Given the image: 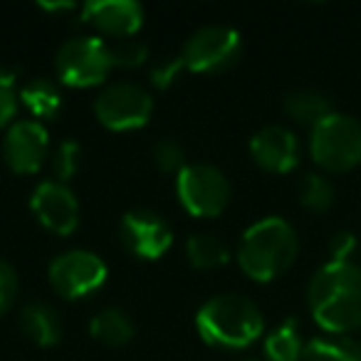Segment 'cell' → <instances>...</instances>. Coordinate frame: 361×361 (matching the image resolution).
Wrapping results in <instances>:
<instances>
[{
    "label": "cell",
    "instance_id": "obj_15",
    "mask_svg": "<svg viewBox=\"0 0 361 361\" xmlns=\"http://www.w3.org/2000/svg\"><path fill=\"white\" fill-rule=\"evenodd\" d=\"M20 329L32 344L55 346L62 339V319L50 305L45 302H27L20 310Z\"/></svg>",
    "mask_w": 361,
    "mask_h": 361
},
{
    "label": "cell",
    "instance_id": "obj_17",
    "mask_svg": "<svg viewBox=\"0 0 361 361\" xmlns=\"http://www.w3.org/2000/svg\"><path fill=\"white\" fill-rule=\"evenodd\" d=\"M90 334L94 339H99L102 344L124 346L134 336V322L119 307H106V310H99L90 319Z\"/></svg>",
    "mask_w": 361,
    "mask_h": 361
},
{
    "label": "cell",
    "instance_id": "obj_6",
    "mask_svg": "<svg viewBox=\"0 0 361 361\" xmlns=\"http://www.w3.org/2000/svg\"><path fill=\"white\" fill-rule=\"evenodd\" d=\"M243 40L240 32L228 25H206L198 27L183 45L180 60L188 72L198 75H213L233 67L240 60Z\"/></svg>",
    "mask_w": 361,
    "mask_h": 361
},
{
    "label": "cell",
    "instance_id": "obj_18",
    "mask_svg": "<svg viewBox=\"0 0 361 361\" xmlns=\"http://www.w3.org/2000/svg\"><path fill=\"white\" fill-rule=\"evenodd\" d=\"M302 361H361V344L351 336H314L305 344Z\"/></svg>",
    "mask_w": 361,
    "mask_h": 361
},
{
    "label": "cell",
    "instance_id": "obj_20",
    "mask_svg": "<svg viewBox=\"0 0 361 361\" xmlns=\"http://www.w3.org/2000/svg\"><path fill=\"white\" fill-rule=\"evenodd\" d=\"M186 255L188 262L198 270H213V267H223L231 260V250L218 235L211 233H196L186 240Z\"/></svg>",
    "mask_w": 361,
    "mask_h": 361
},
{
    "label": "cell",
    "instance_id": "obj_5",
    "mask_svg": "<svg viewBox=\"0 0 361 361\" xmlns=\"http://www.w3.org/2000/svg\"><path fill=\"white\" fill-rule=\"evenodd\" d=\"M180 206L196 218H213L226 211L231 201V183L226 173L211 164H188L176 176Z\"/></svg>",
    "mask_w": 361,
    "mask_h": 361
},
{
    "label": "cell",
    "instance_id": "obj_13",
    "mask_svg": "<svg viewBox=\"0 0 361 361\" xmlns=\"http://www.w3.org/2000/svg\"><path fill=\"white\" fill-rule=\"evenodd\" d=\"M250 154L257 166L272 173H287L300 161V141L295 131L282 124L262 126L250 139Z\"/></svg>",
    "mask_w": 361,
    "mask_h": 361
},
{
    "label": "cell",
    "instance_id": "obj_7",
    "mask_svg": "<svg viewBox=\"0 0 361 361\" xmlns=\"http://www.w3.org/2000/svg\"><path fill=\"white\" fill-rule=\"evenodd\" d=\"M55 67L65 85L94 87L106 80L111 70V57L104 40L80 35L62 42L55 55Z\"/></svg>",
    "mask_w": 361,
    "mask_h": 361
},
{
    "label": "cell",
    "instance_id": "obj_19",
    "mask_svg": "<svg viewBox=\"0 0 361 361\" xmlns=\"http://www.w3.org/2000/svg\"><path fill=\"white\" fill-rule=\"evenodd\" d=\"M20 99L35 119H52L62 106V94L55 82L35 77L20 90Z\"/></svg>",
    "mask_w": 361,
    "mask_h": 361
},
{
    "label": "cell",
    "instance_id": "obj_2",
    "mask_svg": "<svg viewBox=\"0 0 361 361\" xmlns=\"http://www.w3.org/2000/svg\"><path fill=\"white\" fill-rule=\"evenodd\" d=\"M300 240L290 221L267 216L252 223L238 245V265L250 280L270 282L295 262Z\"/></svg>",
    "mask_w": 361,
    "mask_h": 361
},
{
    "label": "cell",
    "instance_id": "obj_4",
    "mask_svg": "<svg viewBox=\"0 0 361 361\" xmlns=\"http://www.w3.org/2000/svg\"><path fill=\"white\" fill-rule=\"evenodd\" d=\"M310 154L326 171H349L361 164V119L346 111H331L312 126Z\"/></svg>",
    "mask_w": 361,
    "mask_h": 361
},
{
    "label": "cell",
    "instance_id": "obj_3",
    "mask_svg": "<svg viewBox=\"0 0 361 361\" xmlns=\"http://www.w3.org/2000/svg\"><path fill=\"white\" fill-rule=\"evenodd\" d=\"M203 341L218 349H245L265 331V317L252 300L235 292L216 295L203 302L196 314Z\"/></svg>",
    "mask_w": 361,
    "mask_h": 361
},
{
    "label": "cell",
    "instance_id": "obj_10",
    "mask_svg": "<svg viewBox=\"0 0 361 361\" xmlns=\"http://www.w3.org/2000/svg\"><path fill=\"white\" fill-rule=\"evenodd\" d=\"M119 235L124 247L141 260H159L173 243V233L164 216L149 208H136L121 218Z\"/></svg>",
    "mask_w": 361,
    "mask_h": 361
},
{
    "label": "cell",
    "instance_id": "obj_11",
    "mask_svg": "<svg viewBox=\"0 0 361 361\" xmlns=\"http://www.w3.org/2000/svg\"><path fill=\"white\" fill-rule=\"evenodd\" d=\"M35 218L57 235H70L80 226V203L72 188L60 180H42L30 196Z\"/></svg>",
    "mask_w": 361,
    "mask_h": 361
},
{
    "label": "cell",
    "instance_id": "obj_21",
    "mask_svg": "<svg viewBox=\"0 0 361 361\" xmlns=\"http://www.w3.org/2000/svg\"><path fill=\"white\" fill-rule=\"evenodd\" d=\"M302 351H305V341L295 319L282 322L265 336V356L270 361H302Z\"/></svg>",
    "mask_w": 361,
    "mask_h": 361
},
{
    "label": "cell",
    "instance_id": "obj_1",
    "mask_svg": "<svg viewBox=\"0 0 361 361\" xmlns=\"http://www.w3.org/2000/svg\"><path fill=\"white\" fill-rule=\"evenodd\" d=\"M307 305L329 334H349L361 326V265L354 260L324 262L312 275Z\"/></svg>",
    "mask_w": 361,
    "mask_h": 361
},
{
    "label": "cell",
    "instance_id": "obj_27",
    "mask_svg": "<svg viewBox=\"0 0 361 361\" xmlns=\"http://www.w3.org/2000/svg\"><path fill=\"white\" fill-rule=\"evenodd\" d=\"M18 297V272L11 262L0 260V314L13 307Z\"/></svg>",
    "mask_w": 361,
    "mask_h": 361
},
{
    "label": "cell",
    "instance_id": "obj_9",
    "mask_svg": "<svg viewBox=\"0 0 361 361\" xmlns=\"http://www.w3.org/2000/svg\"><path fill=\"white\" fill-rule=\"evenodd\" d=\"M52 290L65 300H80L99 290L106 280V262L92 250H67L47 267Z\"/></svg>",
    "mask_w": 361,
    "mask_h": 361
},
{
    "label": "cell",
    "instance_id": "obj_23",
    "mask_svg": "<svg viewBox=\"0 0 361 361\" xmlns=\"http://www.w3.org/2000/svg\"><path fill=\"white\" fill-rule=\"evenodd\" d=\"M106 50H109L111 57V67H126V70L144 65L146 57H149V47L141 40H131V37L106 42Z\"/></svg>",
    "mask_w": 361,
    "mask_h": 361
},
{
    "label": "cell",
    "instance_id": "obj_26",
    "mask_svg": "<svg viewBox=\"0 0 361 361\" xmlns=\"http://www.w3.org/2000/svg\"><path fill=\"white\" fill-rule=\"evenodd\" d=\"M18 109V92H16V75L0 65V129L11 124Z\"/></svg>",
    "mask_w": 361,
    "mask_h": 361
},
{
    "label": "cell",
    "instance_id": "obj_8",
    "mask_svg": "<svg viewBox=\"0 0 361 361\" xmlns=\"http://www.w3.org/2000/svg\"><path fill=\"white\" fill-rule=\"evenodd\" d=\"M154 111V99L141 85L134 82H111L97 94L94 114L106 129L131 131L141 129Z\"/></svg>",
    "mask_w": 361,
    "mask_h": 361
},
{
    "label": "cell",
    "instance_id": "obj_24",
    "mask_svg": "<svg viewBox=\"0 0 361 361\" xmlns=\"http://www.w3.org/2000/svg\"><path fill=\"white\" fill-rule=\"evenodd\" d=\"M80 156H82V146L77 141H62L60 146L52 154V171H55L57 180L65 183L80 169Z\"/></svg>",
    "mask_w": 361,
    "mask_h": 361
},
{
    "label": "cell",
    "instance_id": "obj_29",
    "mask_svg": "<svg viewBox=\"0 0 361 361\" xmlns=\"http://www.w3.org/2000/svg\"><path fill=\"white\" fill-rule=\"evenodd\" d=\"M356 250V235L351 231H336L329 240V257L334 262H346L351 260Z\"/></svg>",
    "mask_w": 361,
    "mask_h": 361
},
{
    "label": "cell",
    "instance_id": "obj_14",
    "mask_svg": "<svg viewBox=\"0 0 361 361\" xmlns=\"http://www.w3.org/2000/svg\"><path fill=\"white\" fill-rule=\"evenodd\" d=\"M85 20L94 23L97 30L114 40L131 37L144 23V8L136 0H97L82 8Z\"/></svg>",
    "mask_w": 361,
    "mask_h": 361
},
{
    "label": "cell",
    "instance_id": "obj_28",
    "mask_svg": "<svg viewBox=\"0 0 361 361\" xmlns=\"http://www.w3.org/2000/svg\"><path fill=\"white\" fill-rule=\"evenodd\" d=\"M180 70H186L180 55L169 57V60H161V62H156V67L151 70V82H154L159 90H169V87L176 82V77H178Z\"/></svg>",
    "mask_w": 361,
    "mask_h": 361
},
{
    "label": "cell",
    "instance_id": "obj_30",
    "mask_svg": "<svg viewBox=\"0 0 361 361\" xmlns=\"http://www.w3.org/2000/svg\"><path fill=\"white\" fill-rule=\"evenodd\" d=\"M240 361H255V359H240Z\"/></svg>",
    "mask_w": 361,
    "mask_h": 361
},
{
    "label": "cell",
    "instance_id": "obj_12",
    "mask_svg": "<svg viewBox=\"0 0 361 361\" xmlns=\"http://www.w3.org/2000/svg\"><path fill=\"white\" fill-rule=\"evenodd\" d=\"M50 134L37 119H20L11 124L3 139V159L16 173H35L47 159Z\"/></svg>",
    "mask_w": 361,
    "mask_h": 361
},
{
    "label": "cell",
    "instance_id": "obj_25",
    "mask_svg": "<svg viewBox=\"0 0 361 361\" xmlns=\"http://www.w3.org/2000/svg\"><path fill=\"white\" fill-rule=\"evenodd\" d=\"M154 164L159 166V171H164V173H176V176H178L180 171L188 166L183 149H180V146L176 144V141H171V139L156 141V146H154Z\"/></svg>",
    "mask_w": 361,
    "mask_h": 361
},
{
    "label": "cell",
    "instance_id": "obj_22",
    "mask_svg": "<svg viewBox=\"0 0 361 361\" xmlns=\"http://www.w3.org/2000/svg\"><path fill=\"white\" fill-rule=\"evenodd\" d=\"M334 186L322 173H305L300 180V203L312 213H324L334 203Z\"/></svg>",
    "mask_w": 361,
    "mask_h": 361
},
{
    "label": "cell",
    "instance_id": "obj_16",
    "mask_svg": "<svg viewBox=\"0 0 361 361\" xmlns=\"http://www.w3.org/2000/svg\"><path fill=\"white\" fill-rule=\"evenodd\" d=\"M285 111L297 124L317 126L324 116L334 111L331 99L319 90H295L285 94Z\"/></svg>",
    "mask_w": 361,
    "mask_h": 361
}]
</instances>
